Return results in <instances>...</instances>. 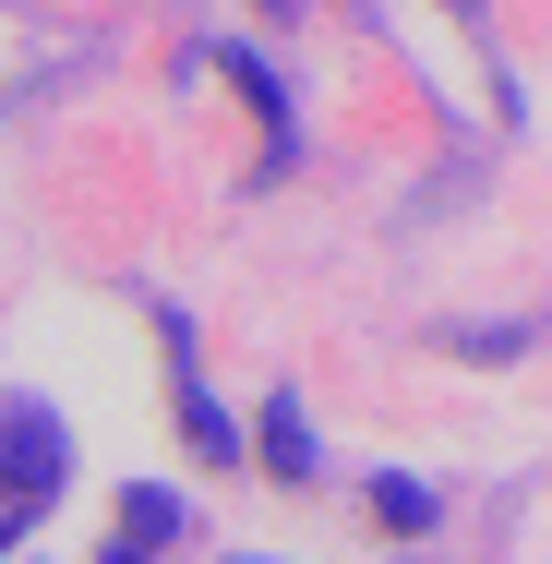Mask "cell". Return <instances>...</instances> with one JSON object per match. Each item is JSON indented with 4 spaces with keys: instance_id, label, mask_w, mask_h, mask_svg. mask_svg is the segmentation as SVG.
Here are the masks:
<instances>
[{
    "instance_id": "3957f363",
    "label": "cell",
    "mask_w": 552,
    "mask_h": 564,
    "mask_svg": "<svg viewBox=\"0 0 552 564\" xmlns=\"http://www.w3.org/2000/svg\"><path fill=\"white\" fill-rule=\"evenodd\" d=\"M181 421H193V445H205V456H228V421H217V397H205V384H181Z\"/></svg>"
},
{
    "instance_id": "6da1fadb",
    "label": "cell",
    "mask_w": 552,
    "mask_h": 564,
    "mask_svg": "<svg viewBox=\"0 0 552 564\" xmlns=\"http://www.w3.org/2000/svg\"><path fill=\"white\" fill-rule=\"evenodd\" d=\"M264 456H277V468H289V480H301V468H313V445H301V409H289V397H277V409H264Z\"/></svg>"
},
{
    "instance_id": "7a4b0ae2",
    "label": "cell",
    "mask_w": 552,
    "mask_h": 564,
    "mask_svg": "<svg viewBox=\"0 0 552 564\" xmlns=\"http://www.w3.org/2000/svg\"><path fill=\"white\" fill-rule=\"evenodd\" d=\"M372 505H385V529H433V492H421V480H385Z\"/></svg>"
}]
</instances>
